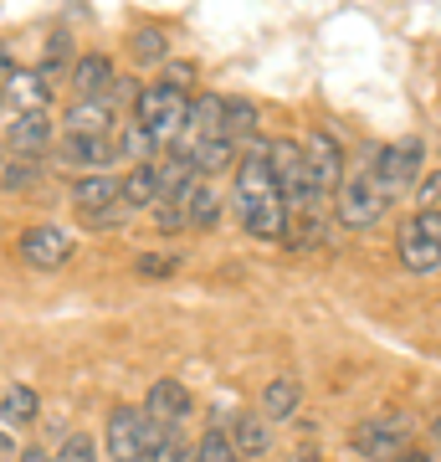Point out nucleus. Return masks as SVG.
<instances>
[{"label":"nucleus","mask_w":441,"mask_h":462,"mask_svg":"<svg viewBox=\"0 0 441 462\" xmlns=\"http://www.w3.org/2000/svg\"><path fill=\"white\" fill-rule=\"evenodd\" d=\"M154 437H160V427H149L144 411H133V406H114V411H108V427H103L108 462H144Z\"/></svg>","instance_id":"423d86ee"},{"label":"nucleus","mask_w":441,"mask_h":462,"mask_svg":"<svg viewBox=\"0 0 441 462\" xmlns=\"http://www.w3.org/2000/svg\"><path fill=\"white\" fill-rule=\"evenodd\" d=\"M82 221H87L93 231H114V226H124V221H133V206L118 200V206H108V211H98V216H82Z\"/></svg>","instance_id":"7c9ffc66"},{"label":"nucleus","mask_w":441,"mask_h":462,"mask_svg":"<svg viewBox=\"0 0 441 462\" xmlns=\"http://www.w3.org/2000/svg\"><path fill=\"white\" fill-rule=\"evenodd\" d=\"M67 88H72V98H78V103H87V98L108 103V88H114V62H108L103 51H82V57H72V67H67Z\"/></svg>","instance_id":"9d476101"},{"label":"nucleus","mask_w":441,"mask_h":462,"mask_svg":"<svg viewBox=\"0 0 441 462\" xmlns=\"http://www.w3.org/2000/svg\"><path fill=\"white\" fill-rule=\"evenodd\" d=\"M298 406H303L298 375H272L267 380V391H262V421H267V427H272V421H293Z\"/></svg>","instance_id":"dca6fc26"},{"label":"nucleus","mask_w":441,"mask_h":462,"mask_svg":"<svg viewBox=\"0 0 441 462\" xmlns=\"http://www.w3.org/2000/svg\"><path fill=\"white\" fill-rule=\"evenodd\" d=\"M298 154H303V170H308L313 175V185H318V190H339V180H344V149H339V139H334V134L328 129H313L308 139H303V149H298Z\"/></svg>","instance_id":"6e6552de"},{"label":"nucleus","mask_w":441,"mask_h":462,"mask_svg":"<svg viewBox=\"0 0 441 462\" xmlns=\"http://www.w3.org/2000/svg\"><path fill=\"white\" fill-rule=\"evenodd\" d=\"M16 257L26 267H36V273H51V267H62L72 257V236L62 226H32V231H21Z\"/></svg>","instance_id":"1a4fd4ad"},{"label":"nucleus","mask_w":441,"mask_h":462,"mask_svg":"<svg viewBox=\"0 0 441 462\" xmlns=\"http://www.w3.org/2000/svg\"><path fill=\"white\" fill-rule=\"evenodd\" d=\"M395 252H400V267H406V273H416V278H436L441 242H436V236H426L416 221H406V226H400V242H395Z\"/></svg>","instance_id":"9b49d317"},{"label":"nucleus","mask_w":441,"mask_h":462,"mask_svg":"<svg viewBox=\"0 0 441 462\" xmlns=\"http://www.w3.org/2000/svg\"><path fill=\"white\" fill-rule=\"evenodd\" d=\"M288 462H318V457H313V452H293Z\"/></svg>","instance_id":"e433bc0d"},{"label":"nucleus","mask_w":441,"mask_h":462,"mask_svg":"<svg viewBox=\"0 0 441 462\" xmlns=\"http://www.w3.org/2000/svg\"><path fill=\"white\" fill-rule=\"evenodd\" d=\"M226 442H231V452H236V457H262V452L272 447V427H267L257 411H242L236 421H231Z\"/></svg>","instance_id":"412c9836"},{"label":"nucleus","mask_w":441,"mask_h":462,"mask_svg":"<svg viewBox=\"0 0 441 462\" xmlns=\"http://www.w3.org/2000/svg\"><path fill=\"white\" fill-rule=\"evenodd\" d=\"M262 114L252 98H221V139L226 144H257Z\"/></svg>","instance_id":"2eb2a0df"},{"label":"nucleus","mask_w":441,"mask_h":462,"mask_svg":"<svg viewBox=\"0 0 441 462\" xmlns=\"http://www.w3.org/2000/svg\"><path fill=\"white\" fill-rule=\"evenodd\" d=\"M339 462H344V457H339Z\"/></svg>","instance_id":"4c0bfd02"},{"label":"nucleus","mask_w":441,"mask_h":462,"mask_svg":"<svg viewBox=\"0 0 441 462\" xmlns=\"http://www.w3.org/2000/svg\"><path fill=\"white\" fill-rule=\"evenodd\" d=\"M385 206H390V200L370 185L364 170H344L339 200H334V211H328V216H339V226H349V231H370L380 216H385Z\"/></svg>","instance_id":"20e7f679"},{"label":"nucleus","mask_w":441,"mask_h":462,"mask_svg":"<svg viewBox=\"0 0 441 462\" xmlns=\"http://www.w3.org/2000/svg\"><path fill=\"white\" fill-rule=\"evenodd\" d=\"M62 134L67 139H103V134H114V103H103V98L78 103L72 98V108L62 118Z\"/></svg>","instance_id":"ddd939ff"},{"label":"nucleus","mask_w":441,"mask_h":462,"mask_svg":"<svg viewBox=\"0 0 441 462\" xmlns=\"http://www.w3.org/2000/svg\"><path fill=\"white\" fill-rule=\"evenodd\" d=\"M180 267H185L180 252H139V257H133V273H139V278H175Z\"/></svg>","instance_id":"bb28decb"},{"label":"nucleus","mask_w":441,"mask_h":462,"mask_svg":"<svg viewBox=\"0 0 441 462\" xmlns=\"http://www.w3.org/2000/svg\"><path fill=\"white\" fill-rule=\"evenodd\" d=\"M185 134H196V139H221V98H216V93L185 98Z\"/></svg>","instance_id":"4be33fe9"},{"label":"nucleus","mask_w":441,"mask_h":462,"mask_svg":"<svg viewBox=\"0 0 441 462\" xmlns=\"http://www.w3.org/2000/svg\"><path fill=\"white\" fill-rule=\"evenodd\" d=\"M5 139H11V154H21V160H36L41 149H51V139H57V129H51V114H11V129H5Z\"/></svg>","instance_id":"f8f14e48"},{"label":"nucleus","mask_w":441,"mask_h":462,"mask_svg":"<svg viewBox=\"0 0 441 462\" xmlns=\"http://www.w3.org/2000/svg\"><path fill=\"white\" fill-rule=\"evenodd\" d=\"M410 431H416V416L410 411H375L354 427V452H360V457H375V462L395 457V452L410 442Z\"/></svg>","instance_id":"39448f33"},{"label":"nucleus","mask_w":441,"mask_h":462,"mask_svg":"<svg viewBox=\"0 0 441 462\" xmlns=\"http://www.w3.org/2000/svg\"><path fill=\"white\" fill-rule=\"evenodd\" d=\"M51 462H98V447H93L87 431H67V442L57 447V457Z\"/></svg>","instance_id":"c85d7f7f"},{"label":"nucleus","mask_w":441,"mask_h":462,"mask_svg":"<svg viewBox=\"0 0 441 462\" xmlns=\"http://www.w3.org/2000/svg\"><path fill=\"white\" fill-rule=\"evenodd\" d=\"M231 170H236L231 200H236V211H242V226L252 231V236H262V242L288 236V211H282V196H278V175L267 165V139H257Z\"/></svg>","instance_id":"f257e3e1"},{"label":"nucleus","mask_w":441,"mask_h":462,"mask_svg":"<svg viewBox=\"0 0 441 462\" xmlns=\"http://www.w3.org/2000/svg\"><path fill=\"white\" fill-rule=\"evenodd\" d=\"M421 170H426V139L421 134H406V139H395V144L380 149L375 170H364V175H370V185H375L380 196L390 200L400 185L421 180Z\"/></svg>","instance_id":"7ed1b4c3"},{"label":"nucleus","mask_w":441,"mask_h":462,"mask_svg":"<svg viewBox=\"0 0 441 462\" xmlns=\"http://www.w3.org/2000/svg\"><path fill=\"white\" fill-rule=\"evenodd\" d=\"M36 175H41L36 160H5V165H0V185H5V190H26V185H36Z\"/></svg>","instance_id":"c756f323"},{"label":"nucleus","mask_w":441,"mask_h":462,"mask_svg":"<svg viewBox=\"0 0 441 462\" xmlns=\"http://www.w3.org/2000/svg\"><path fill=\"white\" fill-rule=\"evenodd\" d=\"M129 51H133V67H160L170 62V36H164V26H133Z\"/></svg>","instance_id":"b1692460"},{"label":"nucleus","mask_w":441,"mask_h":462,"mask_svg":"<svg viewBox=\"0 0 441 462\" xmlns=\"http://www.w3.org/2000/svg\"><path fill=\"white\" fill-rule=\"evenodd\" d=\"M154 170V190H160V200H170V206H180V196L196 185V170H190V160H185V149H175L170 160H160Z\"/></svg>","instance_id":"6ab92c4d"},{"label":"nucleus","mask_w":441,"mask_h":462,"mask_svg":"<svg viewBox=\"0 0 441 462\" xmlns=\"http://www.w3.org/2000/svg\"><path fill=\"white\" fill-rule=\"evenodd\" d=\"M16 457V442H11V431H0V462Z\"/></svg>","instance_id":"f704fd0d"},{"label":"nucleus","mask_w":441,"mask_h":462,"mask_svg":"<svg viewBox=\"0 0 441 462\" xmlns=\"http://www.w3.org/2000/svg\"><path fill=\"white\" fill-rule=\"evenodd\" d=\"M41 416V396H36L32 385H11L5 396H0V427H26V421H36Z\"/></svg>","instance_id":"5701e85b"},{"label":"nucleus","mask_w":441,"mask_h":462,"mask_svg":"<svg viewBox=\"0 0 441 462\" xmlns=\"http://www.w3.org/2000/svg\"><path fill=\"white\" fill-rule=\"evenodd\" d=\"M185 160L196 170V180H211V175L236 165V144H226V139H196V144L185 149Z\"/></svg>","instance_id":"aec40b11"},{"label":"nucleus","mask_w":441,"mask_h":462,"mask_svg":"<svg viewBox=\"0 0 441 462\" xmlns=\"http://www.w3.org/2000/svg\"><path fill=\"white\" fill-rule=\"evenodd\" d=\"M139 411H144V421H149V427H164V431H175V427L185 421V416H196V396L185 391L180 380H154Z\"/></svg>","instance_id":"0eeeda50"},{"label":"nucleus","mask_w":441,"mask_h":462,"mask_svg":"<svg viewBox=\"0 0 441 462\" xmlns=\"http://www.w3.org/2000/svg\"><path fill=\"white\" fill-rule=\"evenodd\" d=\"M436 190H441L436 170H426V180H421V211H436Z\"/></svg>","instance_id":"473e14b6"},{"label":"nucleus","mask_w":441,"mask_h":462,"mask_svg":"<svg viewBox=\"0 0 441 462\" xmlns=\"http://www.w3.org/2000/svg\"><path fill=\"white\" fill-rule=\"evenodd\" d=\"M16 462H51V452H41V447H26V452H16Z\"/></svg>","instance_id":"72a5a7b5"},{"label":"nucleus","mask_w":441,"mask_h":462,"mask_svg":"<svg viewBox=\"0 0 441 462\" xmlns=\"http://www.w3.org/2000/svg\"><path fill=\"white\" fill-rule=\"evenodd\" d=\"M149 211H154V226H160V231H185V211H180V206H170V200H154Z\"/></svg>","instance_id":"2f4dec72"},{"label":"nucleus","mask_w":441,"mask_h":462,"mask_svg":"<svg viewBox=\"0 0 441 462\" xmlns=\"http://www.w3.org/2000/svg\"><path fill=\"white\" fill-rule=\"evenodd\" d=\"M118 175H82V180H72V206H78V216H98L108 211V206H118Z\"/></svg>","instance_id":"a211bd4d"},{"label":"nucleus","mask_w":441,"mask_h":462,"mask_svg":"<svg viewBox=\"0 0 441 462\" xmlns=\"http://www.w3.org/2000/svg\"><path fill=\"white\" fill-rule=\"evenodd\" d=\"M149 154H154V139H149L139 124H129V129L114 139V160H133V165H149Z\"/></svg>","instance_id":"a878e982"},{"label":"nucleus","mask_w":441,"mask_h":462,"mask_svg":"<svg viewBox=\"0 0 441 462\" xmlns=\"http://www.w3.org/2000/svg\"><path fill=\"white\" fill-rule=\"evenodd\" d=\"M67 62H72V36H67V32H57V36L47 42V57H41V67H36L32 78H36V83H41V88L51 93V83H57V78L67 72Z\"/></svg>","instance_id":"393cba45"},{"label":"nucleus","mask_w":441,"mask_h":462,"mask_svg":"<svg viewBox=\"0 0 441 462\" xmlns=\"http://www.w3.org/2000/svg\"><path fill=\"white\" fill-rule=\"evenodd\" d=\"M406 462H436V452H406Z\"/></svg>","instance_id":"c9c22d12"},{"label":"nucleus","mask_w":441,"mask_h":462,"mask_svg":"<svg viewBox=\"0 0 441 462\" xmlns=\"http://www.w3.org/2000/svg\"><path fill=\"white\" fill-rule=\"evenodd\" d=\"M62 165L72 170H87V175H108V165H114V134H103V139H67L62 134Z\"/></svg>","instance_id":"4468645a"},{"label":"nucleus","mask_w":441,"mask_h":462,"mask_svg":"<svg viewBox=\"0 0 441 462\" xmlns=\"http://www.w3.org/2000/svg\"><path fill=\"white\" fill-rule=\"evenodd\" d=\"M133 124H139L154 144L185 134V93L175 83H144L133 93Z\"/></svg>","instance_id":"f03ea898"},{"label":"nucleus","mask_w":441,"mask_h":462,"mask_svg":"<svg viewBox=\"0 0 441 462\" xmlns=\"http://www.w3.org/2000/svg\"><path fill=\"white\" fill-rule=\"evenodd\" d=\"M180 211H185V226H196V231L221 226V190H216L211 180H196L180 196Z\"/></svg>","instance_id":"f3484780"},{"label":"nucleus","mask_w":441,"mask_h":462,"mask_svg":"<svg viewBox=\"0 0 441 462\" xmlns=\"http://www.w3.org/2000/svg\"><path fill=\"white\" fill-rule=\"evenodd\" d=\"M190 462H236V452H231V442H226V431H221V427L206 431V437L190 447Z\"/></svg>","instance_id":"cd10ccee"}]
</instances>
